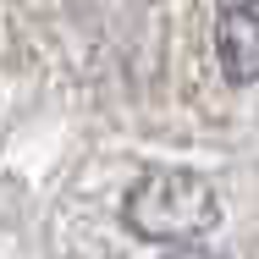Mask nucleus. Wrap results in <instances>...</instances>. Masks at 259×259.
Here are the masks:
<instances>
[{"label": "nucleus", "instance_id": "2", "mask_svg": "<svg viewBox=\"0 0 259 259\" xmlns=\"http://www.w3.org/2000/svg\"><path fill=\"white\" fill-rule=\"evenodd\" d=\"M215 55L226 83H254L259 77V0H237L215 22Z\"/></svg>", "mask_w": 259, "mask_h": 259}, {"label": "nucleus", "instance_id": "1", "mask_svg": "<svg viewBox=\"0 0 259 259\" xmlns=\"http://www.w3.org/2000/svg\"><path fill=\"white\" fill-rule=\"evenodd\" d=\"M127 226L144 243H193L221 221V193L199 171H144L127 193Z\"/></svg>", "mask_w": 259, "mask_h": 259}, {"label": "nucleus", "instance_id": "3", "mask_svg": "<svg viewBox=\"0 0 259 259\" xmlns=\"http://www.w3.org/2000/svg\"><path fill=\"white\" fill-rule=\"evenodd\" d=\"M165 259H215V254H209V248H193V243H182V248H171Z\"/></svg>", "mask_w": 259, "mask_h": 259}]
</instances>
